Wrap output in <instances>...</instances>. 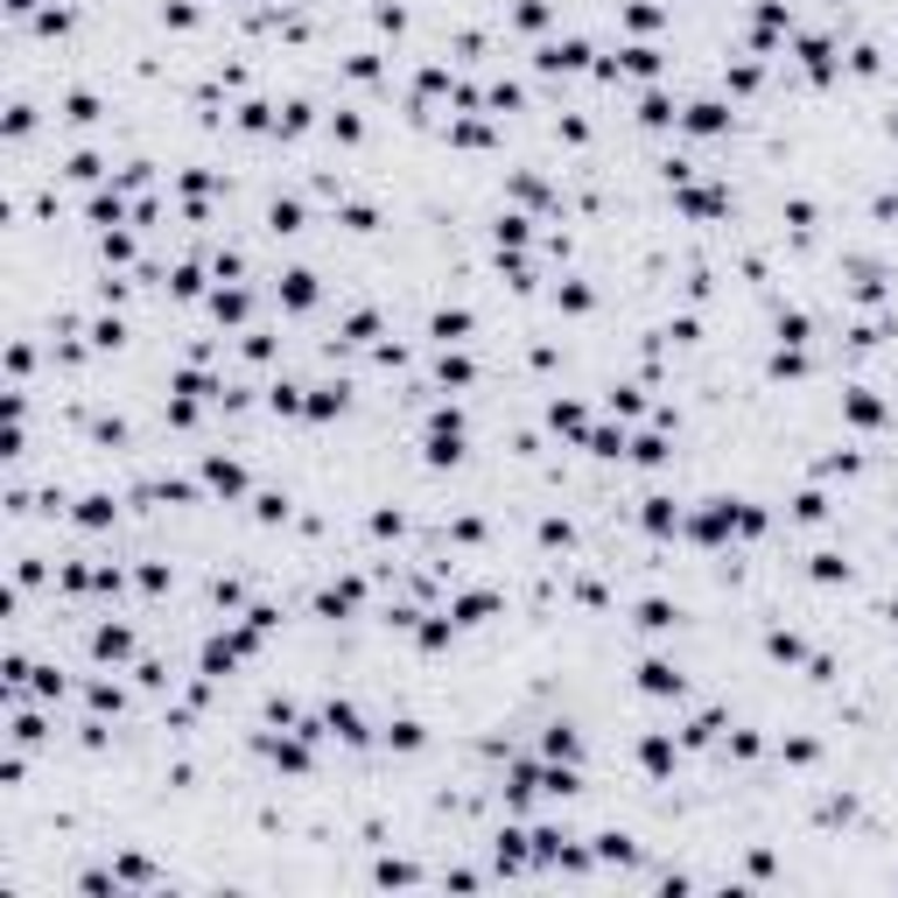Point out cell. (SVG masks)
Returning a JSON list of instances; mask_svg holds the SVG:
<instances>
[{"label":"cell","instance_id":"cell-20","mask_svg":"<svg viewBox=\"0 0 898 898\" xmlns=\"http://www.w3.org/2000/svg\"><path fill=\"white\" fill-rule=\"evenodd\" d=\"M380 744H386V752H400V758H414V752H428V723H422V716H386Z\"/></svg>","mask_w":898,"mask_h":898},{"label":"cell","instance_id":"cell-50","mask_svg":"<svg viewBox=\"0 0 898 898\" xmlns=\"http://www.w3.org/2000/svg\"><path fill=\"white\" fill-rule=\"evenodd\" d=\"M274 351H281V337H274V331H246V337H239V358H246V365H267Z\"/></svg>","mask_w":898,"mask_h":898},{"label":"cell","instance_id":"cell-3","mask_svg":"<svg viewBox=\"0 0 898 898\" xmlns=\"http://www.w3.org/2000/svg\"><path fill=\"white\" fill-rule=\"evenodd\" d=\"M119 513H127L119 485H92V491H78V499H70V519H64V527H78V534H113Z\"/></svg>","mask_w":898,"mask_h":898},{"label":"cell","instance_id":"cell-34","mask_svg":"<svg viewBox=\"0 0 898 898\" xmlns=\"http://www.w3.org/2000/svg\"><path fill=\"white\" fill-rule=\"evenodd\" d=\"M829 513H835V499L821 485H800V491H793V527H821Z\"/></svg>","mask_w":898,"mask_h":898},{"label":"cell","instance_id":"cell-54","mask_svg":"<svg viewBox=\"0 0 898 898\" xmlns=\"http://www.w3.org/2000/svg\"><path fill=\"white\" fill-rule=\"evenodd\" d=\"M877 618H885V625H891V632H898V596H885V611H877Z\"/></svg>","mask_w":898,"mask_h":898},{"label":"cell","instance_id":"cell-26","mask_svg":"<svg viewBox=\"0 0 898 898\" xmlns=\"http://www.w3.org/2000/svg\"><path fill=\"white\" fill-rule=\"evenodd\" d=\"M667 457H674V449H667V428H660V422H653V428H639V436L625 442V463H639V471H660Z\"/></svg>","mask_w":898,"mask_h":898},{"label":"cell","instance_id":"cell-6","mask_svg":"<svg viewBox=\"0 0 898 898\" xmlns=\"http://www.w3.org/2000/svg\"><path fill=\"white\" fill-rule=\"evenodd\" d=\"M737 127V106L730 99H681V127L674 133H688V141H716V133H730Z\"/></svg>","mask_w":898,"mask_h":898},{"label":"cell","instance_id":"cell-31","mask_svg":"<svg viewBox=\"0 0 898 898\" xmlns=\"http://www.w3.org/2000/svg\"><path fill=\"white\" fill-rule=\"evenodd\" d=\"M267 232H274V239H303L309 232V211L295 197H267Z\"/></svg>","mask_w":898,"mask_h":898},{"label":"cell","instance_id":"cell-15","mask_svg":"<svg viewBox=\"0 0 898 898\" xmlns=\"http://www.w3.org/2000/svg\"><path fill=\"white\" fill-rule=\"evenodd\" d=\"M317 716H323V730H331L337 744H365V737H372V730H365V716H358V702H351V695H331V702H323Z\"/></svg>","mask_w":898,"mask_h":898},{"label":"cell","instance_id":"cell-32","mask_svg":"<svg viewBox=\"0 0 898 898\" xmlns=\"http://www.w3.org/2000/svg\"><path fill=\"white\" fill-rule=\"evenodd\" d=\"M618 28L653 36V28H667V8H660V0H618Z\"/></svg>","mask_w":898,"mask_h":898},{"label":"cell","instance_id":"cell-30","mask_svg":"<svg viewBox=\"0 0 898 898\" xmlns=\"http://www.w3.org/2000/svg\"><path fill=\"white\" fill-rule=\"evenodd\" d=\"M639 127H653V133H660V127H681V99H674L667 85H653V92L639 99Z\"/></svg>","mask_w":898,"mask_h":898},{"label":"cell","instance_id":"cell-36","mask_svg":"<svg viewBox=\"0 0 898 898\" xmlns=\"http://www.w3.org/2000/svg\"><path fill=\"white\" fill-rule=\"evenodd\" d=\"M590 857H596V863H632L639 843H632L625 829H596V835H590Z\"/></svg>","mask_w":898,"mask_h":898},{"label":"cell","instance_id":"cell-51","mask_svg":"<svg viewBox=\"0 0 898 898\" xmlns=\"http://www.w3.org/2000/svg\"><path fill=\"white\" fill-rule=\"evenodd\" d=\"M365 527H372V541H400V534H408V513H400V505H380Z\"/></svg>","mask_w":898,"mask_h":898},{"label":"cell","instance_id":"cell-18","mask_svg":"<svg viewBox=\"0 0 898 898\" xmlns=\"http://www.w3.org/2000/svg\"><path fill=\"white\" fill-rule=\"evenodd\" d=\"M344 408H351V380L337 372V380H317V386H309V408H303V422H337Z\"/></svg>","mask_w":898,"mask_h":898},{"label":"cell","instance_id":"cell-27","mask_svg":"<svg viewBox=\"0 0 898 898\" xmlns=\"http://www.w3.org/2000/svg\"><path fill=\"white\" fill-rule=\"evenodd\" d=\"M78 695H85V709H92V716H127V688H119V681H106V674L78 681Z\"/></svg>","mask_w":898,"mask_h":898},{"label":"cell","instance_id":"cell-45","mask_svg":"<svg viewBox=\"0 0 898 898\" xmlns=\"http://www.w3.org/2000/svg\"><path fill=\"white\" fill-rule=\"evenodd\" d=\"M534 541H541V548H548V555H555V548H562V555H568V548H576V527H568V519H562V513H541V527H534Z\"/></svg>","mask_w":898,"mask_h":898},{"label":"cell","instance_id":"cell-35","mask_svg":"<svg viewBox=\"0 0 898 898\" xmlns=\"http://www.w3.org/2000/svg\"><path fill=\"white\" fill-rule=\"evenodd\" d=\"M863 463H871V457H863V449H843V442H835V449H821V457L807 463V471H814V477H857Z\"/></svg>","mask_w":898,"mask_h":898},{"label":"cell","instance_id":"cell-37","mask_svg":"<svg viewBox=\"0 0 898 898\" xmlns=\"http://www.w3.org/2000/svg\"><path fill=\"white\" fill-rule=\"evenodd\" d=\"M807 576H814L821 590H835V582H849V576H857V562H849V555H835V548H821V555H807Z\"/></svg>","mask_w":898,"mask_h":898},{"label":"cell","instance_id":"cell-53","mask_svg":"<svg viewBox=\"0 0 898 898\" xmlns=\"http://www.w3.org/2000/svg\"><path fill=\"white\" fill-rule=\"evenodd\" d=\"M807 681H814V688H835V681H843V660H835V653H807Z\"/></svg>","mask_w":898,"mask_h":898},{"label":"cell","instance_id":"cell-38","mask_svg":"<svg viewBox=\"0 0 898 898\" xmlns=\"http://www.w3.org/2000/svg\"><path fill=\"white\" fill-rule=\"evenodd\" d=\"M372 885H380V891H394V885H428V871H422V863H400V857H380V863H372Z\"/></svg>","mask_w":898,"mask_h":898},{"label":"cell","instance_id":"cell-44","mask_svg":"<svg viewBox=\"0 0 898 898\" xmlns=\"http://www.w3.org/2000/svg\"><path fill=\"white\" fill-rule=\"evenodd\" d=\"M491 239H499V253L505 246H527V239H534V218L527 211H499V218H491Z\"/></svg>","mask_w":898,"mask_h":898},{"label":"cell","instance_id":"cell-19","mask_svg":"<svg viewBox=\"0 0 898 898\" xmlns=\"http://www.w3.org/2000/svg\"><path fill=\"white\" fill-rule=\"evenodd\" d=\"M723 723H730V709H723V702H709V709H695V716H688V723H681V752H709V744L723 737Z\"/></svg>","mask_w":898,"mask_h":898},{"label":"cell","instance_id":"cell-10","mask_svg":"<svg viewBox=\"0 0 898 898\" xmlns=\"http://www.w3.org/2000/svg\"><path fill=\"white\" fill-rule=\"evenodd\" d=\"M106 169H113L106 147H70V155L56 162V176H64L70 190H99V183H106Z\"/></svg>","mask_w":898,"mask_h":898},{"label":"cell","instance_id":"cell-28","mask_svg":"<svg viewBox=\"0 0 898 898\" xmlns=\"http://www.w3.org/2000/svg\"><path fill=\"white\" fill-rule=\"evenodd\" d=\"M758 646H766L772 667H807V639L786 632V625H766V639H758Z\"/></svg>","mask_w":898,"mask_h":898},{"label":"cell","instance_id":"cell-42","mask_svg":"<svg viewBox=\"0 0 898 898\" xmlns=\"http://www.w3.org/2000/svg\"><path fill=\"white\" fill-rule=\"evenodd\" d=\"M772 337H780V344H814V317L780 303V317H772Z\"/></svg>","mask_w":898,"mask_h":898},{"label":"cell","instance_id":"cell-25","mask_svg":"<svg viewBox=\"0 0 898 898\" xmlns=\"http://www.w3.org/2000/svg\"><path fill=\"white\" fill-rule=\"evenodd\" d=\"M548 428H555V436H576V442H590V408H582V400H568V394H555L548 400Z\"/></svg>","mask_w":898,"mask_h":898},{"label":"cell","instance_id":"cell-55","mask_svg":"<svg viewBox=\"0 0 898 898\" xmlns=\"http://www.w3.org/2000/svg\"><path fill=\"white\" fill-rule=\"evenodd\" d=\"M821 8H835V14H849V0H821Z\"/></svg>","mask_w":898,"mask_h":898},{"label":"cell","instance_id":"cell-17","mask_svg":"<svg viewBox=\"0 0 898 898\" xmlns=\"http://www.w3.org/2000/svg\"><path fill=\"white\" fill-rule=\"evenodd\" d=\"M505 611V596L499 590H463V596H449V618L463 625V632H477V625H491Z\"/></svg>","mask_w":898,"mask_h":898},{"label":"cell","instance_id":"cell-8","mask_svg":"<svg viewBox=\"0 0 898 898\" xmlns=\"http://www.w3.org/2000/svg\"><path fill=\"white\" fill-rule=\"evenodd\" d=\"M106 92H99V85H70L64 99H56V119H64L70 133H92V127H106Z\"/></svg>","mask_w":898,"mask_h":898},{"label":"cell","instance_id":"cell-52","mask_svg":"<svg viewBox=\"0 0 898 898\" xmlns=\"http://www.w3.org/2000/svg\"><path fill=\"white\" fill-rule=\"evenodd\" d=\"M337 224H344V232H380V204H344Z\"/></svg>","mask_w":898,"mask_h":898},{"label":"cell","instance_id":"cell-47","mask_svg":"<svg viewBox=\"0 0 898 898\" xmlns=\"http://www.w3.org/2000/svg\"><path fill=\"white\" fill-rule=\"evenodd\" d=\"M548 22H555V0H513V28H527V36H541Z\"/></svg>","mask_w":898,"mask_h":898},{"label":"cell","instance_id":"cell-33","mask_svg":"<svg viewBox=\"0 0 898 898\" xmlns=\"http://www.w3.org/2000/svg\"><path fill=\"white\" fill-rule=\"evenodd\" d=\"M555 309H562V317H590V309H596V288L582 274H562L555 281Z\"/></svg>","mask_w":898,"mask_h":898},{"label":"cell","instance_id":"cell-29","mask_svg":"<svg viewBox=\"0 0 898 898\" xmlns=\"http://www.w3.org/2000/svg\"><path fill=\"white\" fill-rule=\"evenodd\" d=\"M646 394H653L646 380H611V386H604V408L625 414V422H639V414H646Z\"/></svg>","mask_w":898,"mask_h":898},{"label":"cell","instance_id":"cell-13","mask_svg":"<svg viewBox=\"0 0 898 898\" xmlns=\"http://www.w3.org/2000/svg\"><path fill=\"white\" fill-rule=\"evenodd\" d=\"M204 309H211V323H224V331H239V323L253 317V288H246V281H218V288L204 295Z\"/></svg>","mask_w":898,"mask_h":898},{"label":"cell","instance_id":"cell-2","mask_svg":"<svg viewBox=\"0 0 898 898\" xmlns=\"http://www.w3.org/2000/svg\"><path fill=\"white\" fill-rule=\"evenodd\" d=\"M85 653H92V667H127V660H141V632L127 618H99L85 632Z\"/></svg>","mask_w":898,"mask_h":898},{"label":"cell","instance_id":"cell-5","mask_svg":"<svg viewBox=\"0 0 898 898\" xmlns=\"http://www.w3.org/2000/svg\"><path fill=\"white\" fill-rule=\"evenodd\" d=\"M639 772H646L653 786H674V772H681V737L674 730H639Z\"/></svg>","mask_w":898,"mask_h":898},{"label":"cell","instance_id":"cell-16","mask_svg":"<svg viewBox=\"0 0 898 898\" xmlns=\"http://www.w3.org/2000/svg\"><path fill=\"white\" fill-rule=\"evenodd\" d=\"M436 386H442V394H463V386H477V358L463 351V344H436Z\"/></svg>","mask_w":898,"mask_h":898},{"label":"cell","instance_id":"cell-12","mask_svg":"<svg viewBox=\"0 0 898 898\" xmlns=\"http://www.w3.org/2000/svg\"><path fill=\"white\" fill-rule=\"evenodd\" d=\"M358 604H365V576H358V568H344L337 582H323V590H317V618H351Z\"/></svg>","mask_w":898,"mask_h":898},{"label":"cell","instance_id":"cell-21","mask_svg":"<svg viewBox=\"0 0 898 898\" xmlns=\"http://www.w3.org/2000/svg\"><path fill=\"white\" fill-rule=\"evenodd\" d=\"M541 758H568V766H582V730L568 723V716H548V723H541Z\"/></svg>","mask_w":898,"mask_h":898},{"label":"cell","instance_id":"cell-14","mask_svg":"<svg viewBox=\"0 0 898 898\" xmlns=\"http://www.w3.org/2000/svg\"><path fill=\"white\" fill-rule=\"evenodd\" d=\"M632 625H639V632H646V639H667V632H681V604H674V596H639V604H632Z\"/></svg>","mask_w":898,"mask_h":898},{"label":"cell","instance_id":"cell-39","mask_svg":"<svg viewBox=\"0 0 898 898\" xmlns=\"http://www.w3.org/2000/svg\"><path fill=\"white\" fill-rule=\"evenodd\" d=\"M288 519H295L288 491H253V527H288Z\"/></svg>","mask_w":898,"mask_h":898},{"label":"cell","instance_id":"cell-46","mask_svg":"<svg viewBox=\"0 0 898 898\" xmlns=\"http://www.w3.org/2000/svg\"><path fill=\"white\" fill-rule=\"evenodd\" d=\"M723 752L737 758V766H752V758L766 752V730H758V723H737V730H730V744H723Z\"/></svg>","mask_w":898,"mask_h":898},{"label":"cell","instance_id":"cell-4","mask_svg":"<svg viewBox=\"0 0 898 898\" xmlns=\"http://www.w3.org/2000/svg\"><path fill=\"white\" fill-rule=\"evenodd\" d=\"M632 688L646 702H688V667L681 660H660V653H646V660L632 667Z\"/></svg>","mask_w":898,"mask_h":898},{"label":"cell","instance_id":"cell-1","mask_svg":"<svg viewBox=\"0 0 898 898\" xmlns=\"http://www.w3.org/2000/svg\"><path fill=\"white\" fill-rule=\"evenodd\" d=\"M422 463H428V471H457V463H463V408H449V400H436V408H428Z\"/></svg>","mask_w":898,"mask_h":898},{"label":"cell","instance_id":"cell-11","mask_svg":"<svg viewBox=\"0 0 898 898\" xmlns=\"http://www.w3.org/2000/svg\"><path fill=\"white\" fill-rule=\"evenodd\" d=\"M274 295H281V309H317L323 303V274H317V267H281Z\"/></svg>","mask_w":898,"mask_h":898},{"label":"cell","instance_id":"cell-49","mask_svg":"<svg viewBox=\"0 0 898 898\" xmlns=\"http://www.w3.org/2000/svg\"><path fill=\"white\" fill-rule=\"evenodd\" d=\"M323 127H331L344 147H358V141H365V113H358V106H337L331 119H323Z\"/></svg>","mask_w":898,"mask_h":898},{"label":"cell","instance_id":"cell-43","mask_svg":"<svg viewBox=\"0 0 898 898\" xmlns=\"http://www.w3.org/2000/svg\"><path fill=\"white\" fill-rule=\"evenodd\" d=\"M814 821H821V829H849V821H857V793H821Z\"/></svg>","mask_w":898,"mask_h":898},{"label":"cell","instance_id":"cell-7","mask_svg":"<svg viewBox=\"0 0 898 898\" xmlns=\"http://www.w3.org/2000/svg\"><path fill=\"white\" fill-rule=\"evenodd\" d=\"M835 408H843V422H849V428H863V436H877V428L891 422L885 394H877V386H863V380H849L843 394H835Z\"/></svg>","mask_w":898,"mask_h":898},{"label":"cell","instance_id":"cell-9","mask_svg":"<svg viewBox=\"0 0 898 898\" xmlns=\"http://www.w3.org/2000/svg\"><path fill=\"white\" fill-rule=\"evenodd\" d=\"M197 471H204V491H218L224 505L246 499V463L224 457V449H197Z\"/></svg>","mask_w":898,"mask_h":898},{"label":"cell","instance_id":"cell-23","mask_svg":"<svg viewBox=\"0 0 898 898\" xmlns=\"http://www.w3.org/2000/svg\"><path fill=\"white\" fill-rule=\"evenodd\" d=\"M471 331H477V317L463 303H442L436 317H428V344H471Z\"/></svg>","mask_w":898,"mask_h":898},{"label":"cell","instance_id":"cell-41","mask_svg":"<svg viewBox=\"0 0 898 898\" xmlns=\"http://www.w3.org/2000/svg\"><path fill=\"white\" fill-rule=\"evenodd\" d=\"M155 22L176 28V36H190V28L204 22V8H197V0H155Z\"/></svg>","mask_w":898,"mask_h":898},{"label":"cell","instance_id":"cell-48","mask_svg":"<svg viewBox=\"0 0 898 898\" xmlns=\"http://www.w3.org/2000/svg\"><path fill=\"white\" fill-rule=\"evenodd\" d=\"M780 758H786V766H821V737H814V730H793V737L780 744Z\"/></svg>","mask_w":898,"mask_h":898},{"label":"cell","instance_id":"cell-22","mask_svg":"<svg viewBox=\"0 0 898 898\" xmlns=\"http://www.w3.org/2000/svg\"><path fill=\"white\" fill-rule=\"evenodd\" d=\"M85 337H92L99 358H113V351H127V344H133V331H127V317H119V309H99V317L85 323Z\"/></svg>","mask_w":898,"mask_h":898},{"label":"cell","instance_id":"cell-24","mask_svg":"<svg viewBox=\"0 0 898 898\" xmlns=\"http://www.w3.org/2000/svg\"><path fill=\"white\" fill-rule=\"evenodd\" d=\"M807 372H814L807 344H772V358H766V380L772 386H793V380H807Z\"/></svg>","mask_w":898,"mask_h":898},{"label":"cell","instance_id":"cell-40","mask_svg":"<svg viewBox=\"0 0 898 898\" xmlns=\"http://www.w3.org/2000/svg\"><path fill=\"white\" fill-rule=\"evenodd\" d=\"M28 372H36V337L14 331L8 337V386H28Z\"/></svg>","mask_w":898,"mask_h":898}]
</instances>
